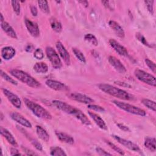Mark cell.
Listing matches in <instances>:
<instances>
[{"label":"cell","instance_id":"6da1fadb","mask_svg":"<svg viewBox=\"0 0 156 156\" xmlns=\"http://www.w3.org/2000/svg\"><path fill=\"white\" fill-rule=\"evenodd\" d=\"M52 104L61 111L71 115L79 119L82 124L88 126L91 124V122L87 116L79 109L61 101L54 100L52 102Z\"/></svg>","mask_w":156,"mask_h":156},{"label":"cell","instance_id":"7a4b0ae2","mask_svg":"<svg viewBox=\"0 0 156 156\" xmlns=\"http://www.w3.org/2000/svg\"><path fill=\"white\" fill-rule=\"evenodd\" d=\"M99 88L104 93L122 100H132V96L126 91L112 86L109 84L101 83L98 85Z\"/></svg>","mask_w":156,"mask_h":156},{"label":"cell","instance_id":"3957f363","mask_svg":"<svg viewBox=\"0 0 156 156\" xmlns=\"http://www.w3.org/2000/svg\"><path fill=\"white\" fill-rule=\"evenodd\" d=\"M10 73L12 76L23 83L26 84L29 87L35 88L40 87V83L39 82L24 71L16 69H13L10 71Z\"/></svg>","mask_w":156,"mask_h":156},{"label":"cell","instance_id":"277c9868","mask_svg":"<svg viewBox=\"0 0 156 156\" xmlns=\"http://www.w3.org/2000/svg\"><path fill=\"white\" fill-rule=\"evenodd\" d=\"M24 102L28 108L30 110L32 113L38 118L46 120H50L52 119V115L51 113L40 105L27 98L24 99Z\"/></svg>","mask_w":156,"mask_h":156},{"label":"cell","instance_id":"5b68a950","mask_svg":"<svg viewBox=\"0 0 156 156\" xmlns=\"http://www.w3.org/2000/svg\"><path fill=\"white\" fill-rule=\"evenodd\" d=\"M112 102L116 106L118 107L119 108L128 112L129 113H132L135 115H139V116H146V112L134 105H130L129 104L127 103H125V102H122L117 100H113L112 101Z\"/></svg>","mask_w":156,"mask_h":156},{"label":"cell","instance_id":"8992f818","mask_svg":"<svg viewBox=\"0 0 156 156\" xmlns=\"http://www.w3.org/2000/svg\"><path fill=\"white\" fill-rule=\"evenodd\" d=\"M134 74L135 77L141 82L153 87L156 86L155 77L152 74L140 69H136L134 71Z\"/></svg>","mask_w":156,"mask_h":156},{"label":"cell","instance_id":"52a82bcc","mask_svg":"<svg viewBox=\"0 0 156 156\" xmlns=\"http://www.w3.org/2000/svg\"><path fill=\"white\" fill-rule=\"evenodd\" d=\"M45 51L52 67L55 69H60L62 66V63L56 51L50 46L46 47Z\"/></svg>","mask_w":156,"mask_h":156},{"label":"cell","instance_id":"ba28073f","mask_svg":"<svg viewBox=\"0 0 156 156\" xmlns=\"http://www.w3.org/2000/svg\"><path fill=\"white\" fill-rule=\"evenodd\" d=\"M112 136L119 143H120L122 146H125L127 149H129L131 151H133L134 152H141V149H140V147L136 144L132 142L131 141L122 138L120 136H117V135H112Z\"/></svg>","mask_w":156,"mask_h":156},{"label":"cell","instance_id":"9c48e42d","mask_svg":"<svg viewBox=\"0 0 156 156\" xmlns=\"http://www.w3.org/2000/svg\"><path fill=\"white\" fill-rule=\"evenodd\" d=\"M2 90L5 96L14 107L16 108H20L21 107V101L18 96L5 88H2Z\"/></svg>","mask_w":156,"mask_h":156},{"label":"cell","instance_id":"30bf717a","mask_svg":"<svg viewBox=\"0 0 156 156\" xmlns=\"http://www.w3.org/2000/svg\"><path fill=\"white\" fill-rule=\"evenodd\" d=\"M68 96L70 99L74 101H77L80 103H83L85 104H91L92 102H94L93 99H92L90 97L80 93H69Z\"/></svg>","mask_w":156,"mask_h":156},{"label":"cell","instance_id":"8fae6325","mask_svg":"<svg viewBox=\"0 0 156 156\" xmlns=\"http://www.w3.org/2000/svg\"><path fill=\"white\" fill-rule=\"evenodd\" d=\"M45 83L49 88L54 90L66 91L68 90V87L66 85L57 80H55L52 79H48L46 80Z\"/></svg>","mask_w":156,"mask_h":156},{"label":"cell","instance_id":"7c38bea8","mask_svg":"<svg viewBox=\"0 0 156 156\" xmlns=\"http://www.w3.org/2000/svg\"><path fill=\"white\" fill-rule=\"evenodd\" d=\"M109 63L114 68V69L121 74H124L126 72V67L124 65L114 56H109L108 58Z\"/></svg>","mask_w":156,"mask_h":156},{"label":"cell","instance_id":"4fadbf2b","mask_svg":"<svg viewBox=\"0 0 156 156\" xmlns=\"http://www.w3.org/2000/svg\"><path fill=\"white\" fill-rule=\"evenodd\" d=\"M25 24L26 26V28L28 30V32L30 33V34L34 37H38L40 35V30L38 24L32 21L31 20L26 18L25 19Z\"/></svg>","mask_w":156,"mask_h":156},{"label":"cell","instance_id":"5bb4252c","mask_svg":"<svg viewBox=\"0 0 156 156\" xmlns=\"http://www.w3.org/2000/svg\"><path fill=\"white\" fill-rule=\"evenodd\" d=\"M56 48L58 51V53L62 57V58L64 62L67 65L70 64V55L65 46L63 45V44L60 41H57L56 43Z\"/></svg>","mask_w":156,"mask_h":156},{"label":"cell","instance_id":"9a60e30c","mask_svg":"<svg viewBox=\"0 0 156 156\" xmlns=\"http://www.w3.org/2000/svg\"><path fill=\"white\" fill-rule=\"evenodd\" d=\"M109 44L111 47L120 55L121 56H127L128 55V51L127 49L119 44L117 41L114 39H110Z\"/></svg>","mask_w":156,"mask_h":156},{"label":"cell","instance_id":"2e32d148","mask_svg":"<svg viewBox=\"0 0 156 156\" xmlns=\"http://www.w3.org/2000/svg\"><path fill=\"white\" fill-rule=\"evenodd\" d=\"M10 117L11 118L16 121V122L19 123L21 126L27 127V128H31L32 127V124L28 121L26 118H25L23 116L20 115L18 113L16 112H12L10 113Z\"/></svg>","mask_w":156,"mask_h":156},{"label":"cell","instance_id":"e0dca14e","mask_svg":"<svg viewBox=\"0 0 156 156\" xmlns=\"http://www.w3.org/2000/svg\"><path fill=\"white\" fill-rule=\"evenodd\" d=\"M108 25L118 37L122 38L124 37L125 36L124 31L122 27L117 22L113 20H110L108 21Z\"/></svg>","mask_w":156,"mask_h":156},{"label":"cell","instance_id":"ac0fdd59","mask_svg":"<svg viewBox=\"0 0 156 156\" xmlns=\"http://www.w3.org/2000/svg\"><path fill=\"white\" fill-rule=\"evenodd\" d=\"M88 113L100 129H101L102 130H107V126L105 121L101 118L100 116H99L98 114H96L94 112H90V111H88Z\"/></svg>","mask_w":156,"mask_h":156},{"label":"cell","instance_id":"d6986e66","mask_svg":"<svg viewBox=\"0 0 156 156\" xmlns=\"http://www.w3.org/2000/svg\"><path fill=\"white\" fill-rule=\"evenodd\" d=\"M0 132H1V134L7 140V141L10 144H11L15 147L18 146V144L16 140L15 139L12 134L7 129L1 126L0 127Z\"/></svg>","mask_w":156,"mask_h":156},{"label":"cell","instance_id":"ffe728a7","mask_svg":"<svg viewBox=\"0 0 156 156\" xmlns=\"http://www.w3.org/2000/svg\"><path fill=\"white\" fill-rule=\"evenodd\" d=\"M15 49L11 46H5L1 49V57L4 60H10L15 55Z\"/></svg>","mask_w":156,"mask_h":156},{"label":"cell","instance_id":"44dd1931","mask_svg":"<svg viewBox=\"0 0 156 156\" xmlns=\"http://www.w3.org/2000/svg\"><path fill=\"white\" fill-rule=\"evenodd\" d=\"M1 27L2 29L9 35V37L13 38H17V35L16 34V32L13 29V27L6 21H2L1 22Z\"/></svg>","mask_w":156,"mask_h":156},{"label":"cell","instance_id":"7402d4cb","mask_svg":"<svg viewBox=\"0 0 156 156\" xmlns=\"http://www.w3.org/2000/svg\"><path fill=\"white\" fill-rule=\"evenodd\" d=\"M55 133L57 138L60 141H62L63 143L72 144L74 142L73 138L71 135H69L67 133H65L62 132H58V131H55Z\"/></svg>","mask_w":156,"mask_h":156},{"label":"cell","instance_id":"603a6c76","mask_svg":"<svg viewBox=\"0 0 156 156\" xmlns=\"http://www.w3.org/2000/svg\"><path fill=\"white\" fill-rule=\"evenodd\" d=\"M36 132L38 137L45 142H48L49 140V135L46 130L40 126H36Z\"/></svg>","mask_w":156,"mask_h":156},{"label":"cell","instance_id":"cb8c5ba5","mask_svg":"<svg viewBox=\"0 0 156 156\" xmlns=\"http://www.w3.org/2000/svg\"><path fill=\"white\" fill-rule=\"evenodd\" d=\"M34 69L37 73H46L48 71V66L44 62H37L34 65Z\"/></svg>","mask_w":156,"mask_h":156},{"label":"cell","instance_id":"d4e9b609","mask_svg":"<svg viewBox=\"0 0 156 156\" xmlns=\"http://www.w3.org/2000/svg\"><path fill=\"white\" fill-rule=\"evenodd\" d=\"M156 140L155 138L147 137L144 141V146L149 151L152 152H155L156 149Z\"/></svg>","mask_w":156,"mask_h":156},{"label":"cell","instance_id":"484cf974","mask_svg":"<svg viewBox=\"0 0 156 156\" xmlns=\"http://www.w3.org/2000/svg\"><path fill=\"white\" fill-rule=\"evenodd\" d=\"M51 26L52 29L57 33H60L62 30V24L55 18L51 20Z\"/></svg>","mask_w":156,"mask_h":156},{"label":"cell","instance_id":"4316f807","mask_svg":"<svg viewBox=\"0 0 156 156\" xmlns=\"http://www.w3.org/2000/svg\"><path fill=\"white\" fill-rule=\"evenodd\" d=\"M141 102L147 108H149L154 112L156 111V104H155V101H153L148 99H143L141 100Z\"/></svg>","mask_w":156,"mask_h":156},{"label":"cell","instance_id":"83f0119b","mask_svg":"<svg viewBox=\"0 0 156 156\" xmlns=\"http://www.w3.org/2000/svg\"><path fill=\"white\" fill-rule=\"evenodd\" d=\"M50 154L53 156H63L66 155V154L64 150L61 147L55 146L52 147L50 151Z\"/></svg>","mask_w":156,"mask_h":156},{"label":"cell","instance_id":"f1b7e54d","mask_svg":"<svg viewBox=\"0 0 156 156\" xmlns=\"http://www.w3.org/2000/svg\"><path fill=\"white\" fill-rule=\"evenodd\" d=\"M38 4L40 9V10L44 12V13H49V7L48 5V2L45 0H39L38 1Z\"/></svg>","mask_w":156,"mask_h":156},{"label":"cell","instance_id":"f546056e","mask_svg":"<svg viewBox=\"0 0 156 156\" xmlns=\"http://www.w3.org/2000/svg\"><path fill=\"white\" fill-rule=\"evenodd\" d=\"M84 39L85 41H88V43H91V44L97 46L98 45V41L97 40V38H96V37L91 34H87L86 35H85L84 36Z\"/></svg>","mask_w":156,"mask_h":156},{"label":"cell","instance_id":"4dcf8cb0","mask_svg":"<svg viewBox=\"0 0 156 156\" xmlns=\"http://www.w3.org/2000/svg\"><path fill=\"white\" fill-rule=\"evenodd\" d=\"M72 51L74 53V54L75 55V56L77 57V58L81 62L85 63L86 62V59L85 57L83 55V54L78 49L75 48H72Z\"/></svg>","mask_w":156,"mask_h":156},{"label":"cell","instance_id":"1f68e13d","mask_svg":"<svg viewBox=\"0 0 156 156\" xmlns=\"http://www.w3.org/2000/svg\"><path fill=\"white\" fill-rule=\"evenodd\" d=\"M1 76L4 79V80H5L6 81H7V82H9V83H12V84H13V85H16L17 84H18V83H17V82L15 80V79H13V78H12L11 77H10L6 73H5V72H4L2 69L1 70Z\"/></svg>","mask_w":156,"mask_h":156},{"label":"cell","instance_id":"d6a6232c","mask_svg":"<svg viewBox=\"0 0 156 156\" xmlns=\"http://www.w3.org/2000/svg\"><path fill=\"white\" fill-rule=\"evenodd\" d=\"M11 4L14 12L16 13L17 15H19L20 13V9H21L20 2L18 1H12Z\"/></svg>","mask_w":156,"mask_h":156},{"label":"cell","instance_id":"836d02e7","mask_svg":"<svg viewBox=\"0 0 156 156\" xmlns=\"http://www.w3.org/2000/svg\"><path fill=\"white\" fill-rule=\"evenodd\" d=\"M106 141V143H107V144L112 148V149H113L115 151H116V152H117L118 154H119L120 155H124L125 154H124V152L121 149V148H119V147H118V146H116L115 144H113V143H112V142H110V141Z\"/></svg>","mask_w":156,"mask_h":156},{"label":"cell","instance_id":"e575fe53","mask_svg":"<svg viewBox=\"0 0 156 156\" xmlns=\"http://www.w3.org/2000/svg\"><path fill=\"white\" fill-rule=\"evenodd\" d=\"M103 5L110 10H113L115 9V2L113 1H102Z\"/></svg>","mask_w":156,"mask_h":156},{"label":"cell","instance_id":"d590c367","mask_svg":"<svg viewBox=\"0 0 156 156\" xmlns=\"http://www.w3.org/2000/svg\"><path fill=\"white\" fill-rule=\"evenodd\" d=\"M145 63L146 64V65L148 66V68L153 72V73H155V70H156V67H155V64L154 62H153L152 61H151V60L148 59V58H146L144 60Z\"/></svg>","mask_w":156,"mask_h":156},{"label":"cell","instance_id":"8d00e7d4","mask_svg":"<svg viewBox=\"0 0 156 156\" xmlns=\"http://www.w3.org/2000/svg\"><path fill=\"white\" fill-rule=\"evenodd\" d=\"M34 56L38 60H41L44 57V54H43V51L41 48H37L35 49L34 54Z\"/></svg>","mask_w":156,"mask_h":156},{"label":"cell","instance_id":"74e56055","mask_svg":"<svg viewBox=\"0 0 156 156\" xmlns=\"http://www.w3.org/2000/svg\"><path fill=\"white\" fill-rule=\"evenodd\" d=\"M88 108L91 110L96 111V112H105V109L102 107L98 105H94V104H88Z\"/></svg>","mask_w":156,"mask_h":156},{"label":"cell","instance_id":"f35d334b","mask_svg":"<svg viewBox=\"0 0 156 156\" xmlns=\"http://www.w3.org/2000/svg\"><path fill=\"white\" fill-rule=\"evenodd\" d=\"M136 38H137L141 43H143V44H144L145 46H147L151 47V46L149 45V44L147 42L146 40L145 39V38L144 37V36H143L142 34H140V33H136Z\"/></svg>","mask_w":156,"mask_h":156},{"label":"cell","instance_id":"ab89813d","mask_svg":"<svg viewBox=\"0 0 156 156\" xmlns=\"http://www.w3.org/2000/svg\"><path fill=\"white\" fill-rule=\"evenodd\" d=\"M144 2L146 4V7H147V9L148 11L152 15H153V13H154L153 4H154V1H151V0H147V1H144Z\"/></svg>","mask_w":156,"mask_h":156},{"label":"cell","instance_id":"60d3db41","mask_svg":"<svg viewBox=\"0 0 156 156\" xmlns=\"http://www.w3.org/2000/svg\"><path fill=\"white\" fill-rule=\"evenodd\" d=\"M30 141L31 142V143L33 144V146H35V147L38 150V151H42L43 150V147L41 144L35 139L34 138H30Z\"/></svg>","mask_w":156,"mask_h":156},{"label":"cell","instance_id":"b9f144b4","mask_svg":"<svg viewBox=\"0 0 156 156\" xmlns=\"http://www.w3.org/2000/svg\"><path fill=\"white\" fill-rule=\"evenodd\" d=\"M96 152L99 155H102V156H104V155H112V154L107 152V151H105L103 149H102L101 147H99L96 148Z\"/></svg>","mask_w":156,"mask_h":156},{"label":"cell","instance_id":"7bdbcfd3","mask_svg":"<svg viewBox=\"0 0 156 156\" xmlns=\"http://www.w3.org/2000/svg\"><path fill=\"white\" fill-rule=\"evenodd\" d=\"M22 149L24 151V152H25L26 154L27 155H37V154L35 153L34 151L28 149V148H26L25 147H23L22 146L21 147Z\"/></svg>","mask_w":156,"mask_h":156},{"label":"cell","instance_id":"ee69618b","mask_svg":"<svg viewBox=\"0 0 156 156\" xmlns=\"http://www.w3.org/2000/svg\"><path fill=\"white\" fill-rule=\"evenodd\" d=\"M117 126H118L121 130H123V131H124V132H130V129H129V128L127 126H125V125H124V124H122L118 123V124H117Z\"/></svg>","mask_w":156,"mask_h":156},{"label":"cell","instance_id":"f6af8a7d","mask_svg":"<svg viewBox=\"0 0 156 156\" xmlns=\"http://www.w3.org/2000/svg\"><path fill=\"white\" fill-rule=\"evenodd\" d=\"M30 12H31V13L32 14V15L35 16H37L38 14V10H37L36 6L34 5H30Z\"/></svg>","mask_w":156,"mask_h":156},{"label":"cell","instance_id":"bcb514c9","mask_svg":"<svg viewBox=\"0 0 156 156\" xmlns=\"http://www.w3.org/2000/svg\"><path fill=\"white\" fill-rule=\"evenodd\" d=\"M10 154L12 155H21L20 152H19L18 150L15 149V147H12L10 149Z\"/></svg>","mask_w":156,"mask_h":156},{"label":"cell","instance_id":"7dc6e473","mask_svg":"<svg viewBox=\"0 0 156 156\" xmlns=\"http://www.w3.org/2000/svg\"><path fill=\"white\" fill-rule=\"evenodd\" d=\"M34 49V46L31 44H27L26 48H25V50L27 51V52H31L32 50Z\"/></svg>","mask_w":156,"mask_h":156},{"label":"cell","instance_id":"c3c4849f","mask_svg":"<svg viewBox=\"0 0 156 156\" xmlns=\"http://www.w3.org/2000/svg\"><path fill=\"white\" fill-rule=\"evenodd\" d=\"M79 2L81 3L82 5H83L85 7L88 6V2L87 1H79Z\"/></svg>","mask_w":156,"mask_h":156},{"label":"cell","instance_id":"681fc988","mask_svg":"<svg viewBox=\"0 0 156 156\" xmlns=\"http://www.w3.org/2000/svg\"><path fill=\"white\" fill-rule=\"evenodd\" d=\"M0 16H1V22L4 21V17H3V16H2V14L1 13Z\"/></svg>","mask_w":156,"mask_h":156},{"label":"cell","instance_id":"f907efd6","mask_svg":"<svg viewBox=\"0 0 156 156\" xmlns=\"http://www.w3.org/2000/svg\"><path fill=\"white\" fill-rule=\"evenodd\" d=\"M1 120H2V119H3V116H2V113H1Z\"/></svg>","mask_w":156,"mask_h":156}]
</instances>
